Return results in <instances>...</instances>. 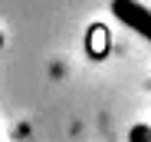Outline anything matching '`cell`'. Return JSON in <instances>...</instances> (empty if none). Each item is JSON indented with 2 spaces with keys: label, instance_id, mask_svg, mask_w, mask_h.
<instances>
[{
  "label": "cell",
  "instance_id": "6da1fadb",
  "mask_svg": "<svg viewBox=\"0 0 151 142\" xmlns=\"http://www.w3.org/2000/svg\"><path fill=\"white\" fill-rule=\"evenodd\" d=\"M112 13L125 23V27H132L135 33L151 40V10L141 7L138 0H112Z\"/></svg>",
  "mask_w": 151,
  "mask_h": 142
},
{
  "label": "cell",
  "instance_id": "7a4b0ae2",
  "mask_svg": "<svg viewBox=\"0 0 151 142\" xmlns=\"http://www.w3.org/2000/svg\"><path fill=\"white\" fill-rule=\"evenodd\" d=\"M132 142H151V129L148 126H135L132 129Z\"/></svg>",
  "mask_w": 151,
  "mask_h": 142
}]
</instances>
